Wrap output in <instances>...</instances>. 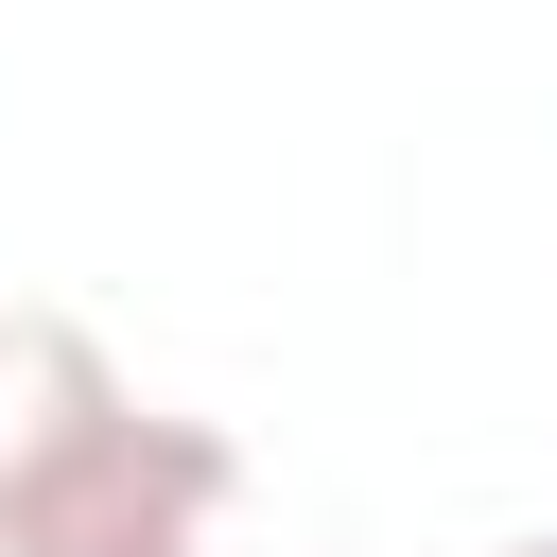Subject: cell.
I'll use <instances>...</instances> for the list:
<instances>
[{"label":"cell","instance_id":"obj_1","mask_svg":"<svg viewBox=\"0 0 557 557\" xmlns=\"http://www.w3.org/2000/svg\"><path fill=\"white\" fill-rule=\"evenodd\" d=\"M226 505H244V453L209 418H157L139 383L0 505V557H226Z\"/></svg>","mask_w":557,"mask_h":557},{"label":"cell","instance_id":"obj_2","mask_svg":"<svg viewBox=\"0 0 557 557\" xmlns=\"http://www.w3.org/2000/svg\"><path fill=\"white\" fill-rule=\"evenodd\" d=\"M104 400H122L104 331H87V313H35V296H0V505H17V487H35V470H52V453L104 418Z\"/></svg>","mask_w":557,"mask_h":557},{"label":"cell","instance_id":"obj_3","mask_svg":"<svg viewBox=\"0 0 557 557\" xmlns=\"http://www.w3.org/2000/svg\"><path fill=\"white\" fill-rule=\"evenodd\" d=\"M505 557H557V540H505Z\"/></svg>","mask_w":557,"mask_h":557}]
</instances>
